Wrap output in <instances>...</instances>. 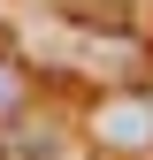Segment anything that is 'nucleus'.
I'll return each mask as SVG.
<instances>
[{
  "instance_id": "f257e3e1",
  "label": "nucleus",
  "mask_w": 153,
  "mask_h": 160,
  "mask_svg": "<svg viewBox=\"0 0 153 160\" xmlns=\"http://www.w3.org/2000/svg\"><path fill=\"white\" fill-rule=\"evenodd\" d=\"M92 145L107 152H145L153 145V92H115L92 107Z\"/></svg>"
},
{
  "instance_id": "f03ea898",
  "label": "nucleus",
  "mask_w": 153,
  "mask_h": 160,
  "mask_svg": "<svg viewBox=\"0 0 153 160\" xmlns=\"http://www.w3.org/2000/svg\"><path fill=\"white\" fill-rule=\"evenodd\" d=\"M23 99H31L23 69H15V61H0V122H8V114H23Z\"/></svg>"
}]
</instances>
